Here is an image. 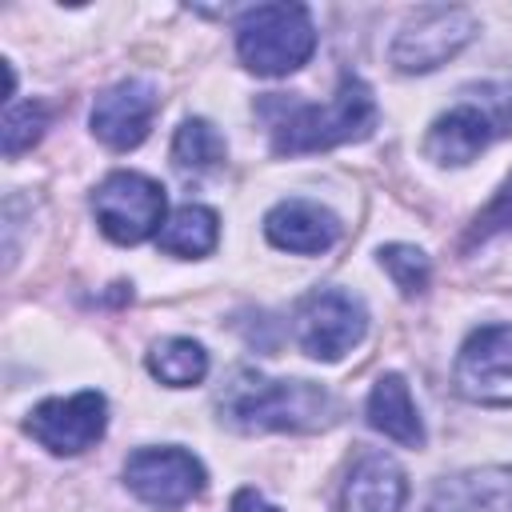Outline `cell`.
I'll list each match as a JSON object with an SVG mask.
<instances>
[{
  "label": "cell",
  "instance_id": "30bf717a",
  "mask_svg": "<svg viewBox=\"0 0 512 512\" xmlns=\"http://www.w3.org/2000/svg\"><path fill=\"white\" fill-rule=\"evenodd\" d=\"M104 428H108V400L96 388H84L76 396L40 400L24 420V432L56 456H76L92 448L104 436Z\"/></svg>",
  "mask_w": 512,
  "mask_h": 512
},
{
  "label": "cell",
  "instance_id": "7a4b0ae2",
  "mask_svg": "<svg viewBox=\"0 0 512 512\" xmlns=\"http://www.w3.org/2000/svg\"><path fill=\"white\" fill-rule=\"evenodd\" d=\"M216 412L240 432H316L332 424L336 400L312 380H272L236 368L216 392Z\"/></svg>",
  "mask_w": 512,
  "mask_h": 512
},
{
  "label": "cell",
  "instance_id": "7402d4cb",
  "mask_svg": "<svg viewBox=\"0 0 512 512\" xmlns=\"http://www.w3.org/2000/svg\"><path fill=\"white\" fill-rule=\"evenodd\" d=\"M228 512H280L276 504H268L256 488H240L232 500H228Z\"/></svg>",
  "mask_w": 512,
  "mask_h": 512
},
{
  "label": "cell",
  "instance_id": "2e32d148",
  "mask_svg": "<svg viewBox=\"0 0 512 512\" xmlns=\"http://www.w3.org/2000/svg\"><path fill=\"white\" fill-rule=\"evenodd\" d=\"M216 240H220V216H216L212 208H204V204H180V208L164 220V228H160V236H156L160 252L180 256V260L208 256V252L216 248Z\"/></svg>",
  "mask_w": 512,
  "mask_h": 512
},
{
  "label": "cell",
  "instance_id": "5bb4252c",
  "mask_svg": "<svg viewBox=\"0 0 512 512\" xmlns=\"http://www.w3.org/2000/svg\"><path fill=\"white\" fill-rule=\"evenodd\" d=\"M408 496L404 468L384 452H364L344 484L340 512H400Z\"/></svg>",
  "mask_w": 512,
  "mask_h": 512
},
{
  "label": "cell",
  "instance_id": "9c48e42d",
  "mask_svg": "<svg viewBox=\"0 0 512 512\" xmlns=\"http://www.w3.org/2000/svg\"><path fill=\"white\" fill-rule=\"evenodd\" d=\"M452 384L472 404L512 408V324L476 328L452 364Z\"/></svg>",
  "mask_w": 512,
  "mask_h": 512
},
{
  "label": "cell",
  "instance_id": "5b68a950",
  "mask_svg": "<svg viewBox=\"0 0 512 512\" xmlns=\"http://www.w3.org/2000/svg\"><path fill=\"white\" fill-rule=\"evenodd\" d=\"M168 212L164 188L144 172H112L92 192V216L112 244H140L160 236Z\"/></svg>",
  "mask_w": 512,
  "mask_h": 512
},
{
  "label": "cell",
  "instance_id": "52a82bcc",
  "mask_svg": "<svg viewBox=\"0 0 512 512\" xmlns=\"http://www.w3.org/2000/svg\"><path fill=\"white\" fill-rule=\"evenodd\" d=\"M472 36H476V20L468 8L428 4V8H416L400 24L388 56L400 72H432L444 60H452Z\"/></svg>",
  "mask_w": 512,
  "mask_h": 512
},
{
  "label": "cell",
  "instance_id": "9a60e30c",
  "mask_svg": "<svg viewBox=\"0 0 512 512\" xmlns=\"http://www.w3.org/2000/svg\"><path fill=\"white\" fill-rule=\"evenodd\" d=\"M364 412H368V424L376 432H384L388 440H396L404 448H420L424 444V424H420V412H416L412 392H408L400 372H384L372 384Z\"/></svg>",
  "mask_w": 512,
  "mask_h": 512
},
{
  "label": "cell",
  "instance_id": "ba28073f",
  "mask_svg": "<svg viewBox=\"0 0 512 512\" xmlns=\"http://www.w3.org/2000/svg\"><path fill=\"white\" fill-rule=\"evenodd\" d=\"M368 332V308L344 288H316L296 308V340L312 360H340Z\"/></svg>",
  "mask_w": 512,
  "mask_h": 512
},
{
  "label": "cell",
  "instance_id": "ac0fdd59",
  "mask_svg": "<svg viewBox=\"0 0 512 512\" xmlns=\"http://www.w3.org/2000/svg\"><path fill=\"white\" fill-rule=\"evenodd\" d=\"M224 152H228V144H224L220 128L204 116H188L172 136V164L180 172H212L224 160Z\"/></svg>",
  "mask_w": 512,
  "mask_h": 512
},
{
  "label": "cell",
  "instance_id": "3957f363",
  "mask_svg": "<svg viewBox=\"0 0 512 512\" xmlns=\"http://www.w3.org/2000/svg\"><path fill=\"white\" fill-rule=\"evenodd\" d=\"M508 132H512V88L480 84L432 120V128L424 136V156L436 164L460 168Z\"/></svg>",
  "mask_w": 512,
  "mask_h": 512
},
{
  "label": "cell",
  "instance_id": "ffe728a7",
  "mask_svg": "<svg viewBox=\"0 0 512 512\" xmlns=\"http://www.w3.org/2000/svg\"><path fill=\"white\" fill-rule=\"evenodd\" d=\"M380 264H384V272L396 280V288L404 296H416V292L428 288L432 264H428V256L420 248H412V244H384L380 248Z\"/></svg>",
  "mask_w": 512,
  "mask_h": 512
},
{
  "label": "cell",
  "instance_id": "8992f818",
  "mask_svg": "<svg viewBox=\"0 0 512 512\" xmlns=\"http://www.w3.org/2000/svg\"><path fill=\"white\" fill-rule=\"evenodd\" d=\"M124 484L148 508L176 512L204 492L208 476L192 452H184L176 444H160V448H136L124 460Z\"/></svg>",
  "mask_w": 512,
  "mask_h": 512
},
{
  "label": "cell",
  "instance_id": "6da1fadb",
  "mask_svg": "<svg viewBox=\"0 0 512 512\" xmlns=\"http://www.w3.org/2000/svg\"><path fill=\"white\" fill-rule=\"evenodd\" d=\"M260 112L268 116L272 152L276 156H304L340 148L352 140H364L376 128V96L360 76H340L336 92L324 104H300L284 96L260 100Z\"/></svg>",
  "mask_w": 512,
  "mask_h": 512
},
{
  "label": "cell",
  "instance_id": "7c38bea8",
  "mask_svg": "<svg viewBox=\"0 0 512 512\" xmlns=\"http://www.w3.org/2000/svg\"><path fill=\"white\" fill-rule=\"evenodd\" d=\"M264 236L280 248V252H296V256H320L340 240V220L304 196H288L280 200L268 216H264Z\"/></svg>",
  "mask_w": 512,
  "mask_h": 512
},
{
  "label": "cell",
  "instance_id": "277c9868",
  "mask_svg": "<svg viewBox=\"0 0 512 512\" xmlns=\"http://www.w3.org/2000/svg\"><path fill=\"white\" fill-rule=\"evenodd\" d=\"M316 48V28L304 4H256L236 20L240 64L256 76H288Z\"/></svg>",
  "mask_w": 512,
  "mask_h": 512
},
{
  "label": "cell",
  "instance_id": "4fadbf2b",
  "mask_svg": "<svg viewBox=\"0 0 512 512\" xmlns=\"http://www.w3.org/2000/svg\"><path fill=\"white\" fill-rule=\"evenodd\" d=\"M424 512H512V468H468L436 484Z\"/></svg>",
  "mask_w": 512,
  "mask_h": 512
},
{
  "label": "cell",
  "instance_id": "8fae6325",
  "mask_svg": "<svg viewBox=\"0 0 512 512\" xmlns=\"http://www.w3.org/2000/svg\"><path fill=\"white\" fill-rule=\"evenodd\" d=\"M160 108L156 84L152 80H120L112 88H104L92 104V132L96 140H104L112 152H128L136 144H144L152 116Z\"/></svg>",
  "mask_w": 512,
  "mask_h": 512
},
{
  "label": "cell",
  "instance_id": "d6986e66",
  "mask_svg": "<svg viewBox=\"0 0 512 512\" xmlns=\"http://www.w3.org/2000/svg\"><path fill=\"white\" fill-rule=\"evenodd\" d=\"M44 128H48V108H44L40 100L12 104V108L4 112V128H0V136H4V156L16 160L24 148H32V144L44 136Z\"/></svg>",
  "mask_w": 512,
  "mask_h": 512
},
{
  "label": "cell",
  "instance_id": "e0dca14e",
  "mask_svg": "<svg viewBox=\"0 0 512 512\" xmlns=\"http://www.w3.org/2000/svg\"><path fill=\"white\" fill-rule=\"evenodd\" d=\"M148 372L168 384V388H188V384H200L208 376V352L200 340H188V336H168L160 344H152L148 352Z\"/></svg>",
  "mask_w": 512,
  "mask_h": 512
},
{
  "label": "cell",
  "instance_id": "44dd1931",
  "mask_svg": "<svg viewBox=\"0 0 512 512\" xmlns=\"http://www.w3.org/2000/svg\"><path fill=\"white\" fill-rule=\"evenodd\" d=\"M508 228H512V172H508V180L496 188V196L484 204V212H476V220H472L464 244L492 240L496 232H508Z\"/></svg>",
  "mask_w": 512,
  "mask_h": 512
}]
</instances>
